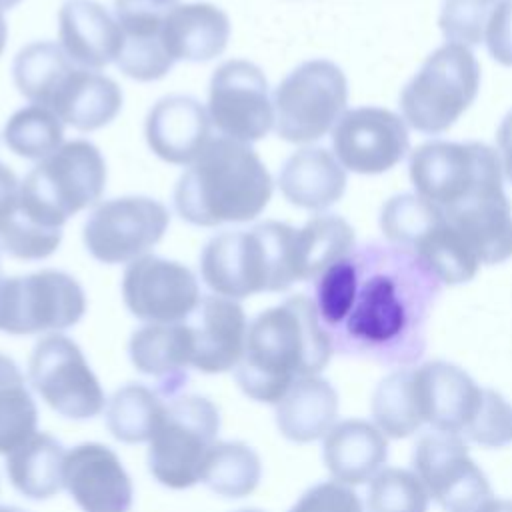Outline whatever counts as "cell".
Masks as SVG:
<instances>
[{
    "label": "cell",
    "mask_w": 512,
    "mask_h": 512,
    "mask_svg": "<svg viewBox=\"0 0 512 512\" xmlns=\"http://www.w3.org/2000/svg\"><path fill=\"white\" fill-rule=\"evenodd\" d=\"M330 356L332 342L320 324L318 306L296 294L248 324L234 376L250 400L278 404L298 378L320 376Z\"/></svg>",
    "instance_id": "6da1fadb"
},
{
    "label": "cell",
    "mask_w": 512,
    "mask_h": 512,
    "mask_svg": "<svg viewBox=\"0 0 512 512\" xmlns=\"http://www.w3.org/2000/svg\"><path fill=\"white\" fill-rule=\"evenodd\" d=\"M272 178L260 156L242 142L212 138L180 176L174 206L182 220L220 226L254 220L270 202Z\"/></svg>",
    "instance_id": "7a4b0ae2"
},
{
    "label": "cell",
    "mask_w": 512,
    "mask_h": 512,
    "mask_svg": "<svg viewBox=\"0 0 512 512\" xmlns=\"http://www.w3.org/2000/svg\"><path fill=\"white\" fill-rule=\"evenodd\" d=\"M200 274L214 294L230 300L282 292L298 282L296 228L268 220L252 230L222 232L202 248Z\"/></svg>",
    "instance_id": "3957f363"
},
{
    "label": "cell",
    "mask_w": 512,
    "mask_h": 512,
    "mask_svg": "<svg viewBox=\"0 0 512 512\" xmlns=\"http://www.w3.org/2000/svg\"><path fill=\"white\" fill-rule=\"evenodd\" d=\"M106 186V162L88 140H72L40 160L20 182L18 208L32 222L62 230L76 212L96 204Z\"/></svg>",
    "instance_id": "277c9868"
},
{
    "label": "cell",
    "mask_w": 512,
    "mask_h": 512,
    "mask_svg": "<svg viewBox=\"0 0 512 512\" xmlns=\"http://www.w3.org/2000/svg\"><path fill=\"white\" fill-rule=\"evenodd\" d=\"M218 430L220 412L212 400L198 394L170 398L148 442L150 474L172 490L198 484Z\"/></svg>",
    "instance_id": "5b68a950"
},
{
    "label": "cell",
    "mask_w": 512,
    "mask_h": 512,
    "mask_svg": "<svg viewBox=\"0 0 512 512\" xmlns=\"http://www.w3.org/2000/svg\"><path fill=\"white\" fill-rule=\"evenodd\" d=\"M480 88V66L462 44H444L434 50L404 86L400 110L412 128L438 134L456 124L470 108Z\"/></svg>",
    "instance_id": "8992f818"
},
{
    "label": "cell",
    "mask_w": 512,
    "mask_h": 512,
    "mask_svg": "<svg viewBox=\"0 0 512 512\" xmlns=\"http://www.w3.org/2000/svg\"><path fill=\"white\" fill-rule=\"evenodd\" d=\"M502 174L498 152L480 142H426L410 156L416 192L442 212L502 190Z\"/></svg>",
    "instance_id": "52a82bcc"
},
{
    "label": "cell",
    "mask_w": 512,
    "mask_h": 512,
    "mask_svg": "<svg viewBox=\"0 0 512 512\" xmlns=\"http://www.w3.org/2000/svg\"><path fill=\"white\" fill-rule=\"evenodd\" d=\"M274 130L294 144L322 138L346 112L348 82L330 60H308L294 68L274 92Z\"/></svg>",
    "instance_id": "ba28073f"
},
{
    "label": "cell",
    "mask_w": 512,
    "mask_h": 512,
    "mask_svg": "<svg viewBox=\"0 0 512 512\" xmlns=\"http://www.w3.org/2000/svg\"><path fill=\"white\" fill-rule=\"evenodd\" d=\"M86 312V294L60 270L0 278V330L12 336L60 332Z\"/></svg>",
    "instance_id": "9c48e42d"
},
{
    "label": "cell",
    "mask_w": 512,
    "mask_h": 512,
    "mask_svg": "<svg viewBox=\"0 0 512 512\" xmlns=\"http://www.w3.org/2000/svg\"><path fill=\"white\" fill-rule=\"evenodd\" d=\"M28 380L56 414L70 420L94 418L108 402L80 346L60 332L36 342L28 360Z\"/></svg>",
    "instance_id": "30bf717a"
},
{
    "label": "cell",
    "mask_w": 512,
    "mask_h": 512,
    "mask_svg": "<svg viewBox=\"0 0 512 512\" xmlns=\"http://www.w3.org/2000/svg\"><path fill=\"white\" fill-rule=\"evenodd\" d=\"M170 224L166 206L148 196H122L98 204L84 222L86 250L104 264H130L158 244Z\"/></svg>",
    "instance_id": "8fae6325"
},
{
    "label": "cell",
    "mask_w": 512,
    "mask_h": 512,
    "mask_svg": "<svg viewBox=\"0 0 512 512\" xmlns=\"http://www.w3.org/2000/svg\"><path fill=\"white\" fill-rule=\"evenodd\" d=\"M412 466L444 512H478L492 498L486 474L470 456L464 438L456 434L420 436L412 452Z\"/></svg>",
    "instance_id": "7c38bea8"
},
{
    "label": "cell",
    "mask_w": 512,
    "mask_h": 512,
    "mask_svg": "<svg viewBox=\"0 0 512 512\" xmlns=\"http://www.w3.org/2000/svg\"><path fill=\"white\" fill-rule=\"evenodd\" d=\"M208 116L224 138L250 144L274 126V102L264 72L242 58L220 64L208 88Z\"/></svg>",
    "instance_id": "4fadbf2b"
},
{
    "label": "cell",
    "mask_w": 512,
    "mask_h": 512,
    "mask_svg": "<svg viewBox=\"0 0 512 512\" xmlns=\"http://www.w3.org/2000/svg\"><path fill=\"white\" fill-rule=\"evenodd\" d=\"M122 298L126 308L148 324L184 322L202 300L198 280L188 266L152 254L126 266Z\"/></svg>",
    "instance_id": "5bb4252c"
},
{
    "label": "cell",
    "mask_w": 512,
    "mask_h": 512,
    "mask_svg": "<svg viewBox=\"0 0 512 512\" xmlns=\"http://www.w3.org/2000/svg\"><path fill=\"white\" fill-rule=\"evenodd\" d=\"M332 148L344 170L380 174L404 158L408 128L404 118L384 108L346 110L332 128Z\"/></svg>",
    "instance_id": "9a60e30c"
},
{
    "label": "cell",
    "mask_w": 512,
    "mask_h": 512,
    "mask_svg": "<svg viewBox=\"0 0 512 512\" xmlns=\"http://www.w3.org/2000/svg\"><path fill=\"white\" fill-rule=\"evenodd\" d=\"M64 488L82 512H130L134 488L118 454L100 442L66 450Z\"/></svg>",
    "instance_id": "2e32d148"
},
{
    "label": "cell",
    "mask_w": 512,
    "mask_h": 512,
    "mask_svg": "<svg viewBox=\"0 0 512 512\" xmlns=\"http://www.w3.org/2000/svg\"><path fill=\"white\" fill-rule=\"evenodd\" d=\"M424 424L436 432L466 436L484 404L486 388L478 386L462 368L434 360L414 368Z\"/></svg>",
    "instance_id": "e0dca14e"
},
{
    "label": "cell",
    "mask_w": 512,
    "mask_h": 512,
    "mask_svg": "<svg viewBox=\"0 0 512 512\" xmlns=\"http://www.w3.org/2000/svg\"><path fill=\"white\" fill-rule=\"evenodd\" d=\"M194 354L192 368L204 374L236 370L244 356L248 322L238 300L204 296L190 316Z\"/></svg>",
    "instance_id": "ac0fdd59"
},
{
    "label": "cell",
    "mask_w": 512,
    "mask_h": 512,
    "mask_svg": "<svg viewBox=\"0 0 512 512\" xmlns=\"http://www.w3.org/2000/svg\"><path fill=\"white\" fill-rule=\"evenodd\" d=\"M208 110L190 96H166L146 116L148 148L170 164H192L210 144Z\"/></svg>",
    "instance_id": "d6986e66"
},
{
    "label": "cell",
    "mask_w": 512,
    "mask_h": 512,
    "mask_svg": "<svg viewBox=\"0 0 512 512\" xmlns=\"http://www.w3.org/2000/svg\"><path fill=\"white\" fill-rule=\"evenodd\" d=\"M58 38L68 58L86 70H100L116 62L124 44L116 16L94 0H66L62 4Z\"/></svg>",
    "instance_id": "ffe728a7"
},
{
    "label": "cell",
    "mask_w": 512,
    "mask_h": 512,
    "mask_svg": "<svg viewBox=\"0 0 512 512\" xmlns=\"http://www.w3.org/2000/svg\"><path fill=\"white\" fill-rule=\"evenodd\" d=\"M388 458L386 434L368 420L336 422L322 438V460L332 480L346 486L370 482Z\"/></svg>",
    "instance_id": "44dd1931"
},
{
    "label": "cell",
    "mask_w": 512,
    "mask_h": 512,
    "mask_svg": "<svg viewBox=\"0 0 512 512\" xmlns=\"http://www.w3.org/2000/svg\"><path fill=\"white\" fill-rule=\"evenodd\" d=\"M194 338L188 322L146 324L130 336L128 356L132 366L162 384V390L174 394L186 380L192 366Z\"/></svg>",
    "instance_id": "7402d4cb"
},
{
    "label": "cell",
    "mask_w": 512,
    "mask_h": 512,
    "mask_svg": "<svg viewBox=\"0 0 512 512\" xmlns=\"http://www.w3.org/2000/svg\"><path fill=\"white\" fill-rule=\"evenodd\" d=\"M228 38V14L208 2L178 4L160 30V42L174 62L212 60L224 52Z\"/></svg>",
    "instance_id": "603a6c76"
},
{
    "label": "cell",
    "mask_w": 512,
    "mask_h": 512,
    "mask_svg": "<svg viewBox=\"0 0 512 512\" xmlns=\"http://www.w3.org/2000/svg\"><path fill=\"white\" fill-rule=\"evenodd\" d=\"M444 216L480 264H500L512 256V208L504 188L444 210Z\"/></svg>",
    "instance_id": "cb8c5ba5"
},
{
    "label": "cell",
    "mask_w": 512,
    "mask_h": 512,
    "mask_svg": "<svg viewBox=\"0 0 512 512\" xmlns=\"http://www.w3.org/2000/svg\"><path fill=\"white\" fill-rule=\"evenodd\" d=\"M278 186L284 198L304 210H326L346 190V170L324 148H302L282 166Z\"/></svg>",
    "instance_id": "d4e9b609"
},
{
    "label": "cell",
    "mask_w": 512,
    "mask_h": 512,
    "mask_svg": "<svg viewBox=\"0 0 512 512\" xmlns=\"http://www.w3.org/2000/svg\"><path fill=\"white\" fill-rule=\"evenodd\" d=\"M276 426L292 442L320 440L336 424L338 394L322 376L298 378L278 400Z\"/></svg>",
    "instance_id": "484cf974"
},
{
    "label": "cell",
    "mask_w": 512,
    "mask_h": 512,
    "mask_svg": "<svg viewBox=\"0 0 512 512\" xmlns=\"http://www.w3.org/2000/svg\"><path fill=\"white\" fill-rule=\"evenodd\" d=\"M122 108L120 86L94 70L76 66L58 94L50 110L76 130L90 132L110 124Z\"/></svg>",
    "instance_id": "4316f807"
},
{
    "label": "cell",
    "mask_w": 512,
    "mask_h": 512,
    "mask_svg": "<svg viewBox=\"0 0 512 512\" xmlns=\"http://www.w3.org/2000/svg\"><path fill=\"white\" fill-rule=\"evenodd\" d=\"M64 446L46 432H36L28 442L6 456L10 484L30 500H48L64 488Z\"/></svg>",
    "instance_id": "83f0119b"
},
{
    "label": "cell",
    "mask_w": 512,
    "mask_h": 512,
    "mask_svg": "<svg viewBox=\"0 0 512 512\" xmlns=\"http://www.w3.org/2000/svg\"><path fill=\"white\" fill-rule=\"evenodd\" d=\"M76 64L56 42L26 44L14 58L12 76L18 92L32 104L50 108Z\"/></svg>",
    "instance_id": "f1b7e54d"
},
{
    "label": "cell",
    "mask_w": 512,
    "mask_h": 512,
    "mask_svg": "<svg viewBox=\"0 0 512 512\" xmlns=\"http://www.w3.org/2000/svg\"><path fill=\"white\" fill-rule=\"evenodd\" d=\"M354 246V230L340 216L324 214L296 228L298 278L312 280L334 264L346 260Z\"/></svg>",
    "instance_id": "f546056e"
},
{
    "label": "cell",
    "mask_w": 512,
    "mask_h": 512,
    "mask_svg": "<svg viewBox=\"0 0 512 512\" xmlns=\"http://www.w3.org/2000/svg\"><path fill=\"white\" fill-rule=\"evenodd\" d=\"M164 408L166 402L156 390L140 382H128L106 402V426L124 444L150 442Z\"/></svg>",
    "instance_id": "4dcf8cb0"
},
{
    "label": "cell",
    "mask_w": 512,
    "mask_h": 512,
    "mask_svg": "<svg viewBox=\"0 0 512 512\" xmlns=\"http://www.w3.org/2000/svg\"><path fill=\"white\" fill-rule=\"evenodd\" d=\"M262 478L258 452L240 440H218L206 456L200 482L218 496L244 498Z\"/></svg>",
    "instance_id": "1f68e13d"
},
{
    "label": "cell",
    "mask_w": 512,
    "mask_h": 512,
    "mask_svg": "<svg viewBox=\"0 0 512 512\" xmlns=\"http://www.w3.org/2000/svg\"><path fill=\"white\" fill-rule=\"evenodd\" d=\"M36 432V402L16 362L0 354V454L8 456Z\"/></svg>",
    "instance_id": "d6a6232c"
},
{
    "label": "cell",
    "mask_w": 512,
    "mask_h": 512,
    "mask_svg": "<svg viewBox=\"0 0 512 512\" xmlns=\"http://www.w3.org/2000/svg\"><path fill=\"white\" fill-rule=\"evenodd\" d=\"M372 418L386 438L412 436L424 424L414 368L396 370L376 386L372 394Z\"/></svg>",
    "instance_id": "836d02e7"
},
{
    "label": "cell",
    "mask_w": 512,
    "mask_h": 512,
    "mask_svg": "<svg viewBox=\"0 0 512 512\" xmlns=\"http://www.w3.org/2000/svg\"><path fill=\"white\" fill-rule=\"evenodd\" d=\"M412 248L420 262L444 284L468 282L476 276L480 266L472 248L446 216L418 238Z\"/></svg>",
    "instance_id": "e575fe53"
},
{
    "label": "cell",
    "mask_w": 512,
    "mask_h": 512,
    "mask_svg": "<svg viewBox=\"0 0 512 512\" xmlns=\"http://www.w3.org/2000/svg\"><path fill=\"white\" fill-rule=\"evenodd\" d=\"M4 142L16 156L44 160L64 144L62 120L50 108L24 106L8 118Z\"/></svg>",
    "instance_id": "d590c367"
},
{
    "label": "cell",
    "mask_w": 512,
    "mask_h": 512,
    "mask_svg": "<svg viewBox=\"0 0 512 512\" xmlns=\"http://www.w3.org/2000/svg\"><path fill=\"white\" fill-rule=\"evenodd\" d=\"M430 494L414 470L382 468L368 482V512H426Z\"/></svg>",
    "instance_id": "8d00e7d4"
},
{
    "label": "cell",
    "mask_w": 512,
    "mask_h": 512,
    "mask_svg": "<svg viewBox=\"0 0 512 512\" xmlns=\"http://www.w3.org/2000/svg\"><path fill=\"white\" fill-rule=\"evenodd\" d=\"M442 218L444 212L430 200L420 194H402L384 204L380 228L388 240L412 248Z\"/></svg>",
    "instance_id": "74e56055"
},
{
    "label": "cell",
    "mask_w": 512,
    "mask_h": 512,
    "mask_svg": "<svg viewBox=\"0 0 512 512\" xmlns=\"http://www.w3.org/2000/svg\"><path fill=\"white\" fill-rule=\"evenodd\" d=\"M400 322L402 310L394 286L376 278L364 290L362 300L350 318V330L370 338H386L398 330Z\"/></svg>",
    "instance_id": "f35d334b"
},
{
    "label": "cell",
    "mask_w": 512,
    "mask_h": 512,
    "mask_svg": "<svg viewBox=\"0 0 512 512\" xmlns=\"http://www.w3.org/2000/svg\"><path fill=\"white\" fill-rule=\"evenodd\" d=\"M62 242V230L44 228L16 210L0 222V248L20 260H42L56 252Z\"/></svg>",
    "instance_id": "ab89813d"
},
{
    "label": "cell",
    "mask_w": 512,
    "mask_h": 512,
    "mask_svg": "<svg viewBox=\"0 0 512 512\" xmlns=\"http://www.w3.org/2000/svg\"><path fill=\"white\" fill-rule=\"evenodd\" d=\"M502 0H444L438 24L452 44L476 46L484 42L486 28Z\"/></svg>",
    "instance_id": "60d3db41"
},
{
    "label": "cell",
    "mask_w": 512,
    "mask_h": 512,
    "mask_svg": "<svg viewBox=\"0 0 512 512\" xmlns=\"http://www.w3.org/2000/svg\"><path fill=\"white\" fill-rule=\"evenodd\" d=\"M120 72L138 82H152L168 74L174 60L164 50L160 38L124 36L120 56L116 58Z\"/></svg>",
    "instance_id": "b9f144b4"
},
{
    "label": "cell",
    "mask_w": 512,
    "mask_h": 512,
    "mask_svg": "<svg viewBox=\"0 0 512 512\" xmlns=\"http://www.w3.org/2000/svg\"><path fill=\"white\" fill-rule=\"evenodd\" d=\"M356 298V270L348 260L328 268L320 276L318 312L326 322H340Z\"/></svg>",
    "instance_id": "7bdbcfd3"
},
{
    "label": "cell",
    "mask_w": 512,
    "mask_h": 512,
    "mask_svg": "<svg viewBox=\"0 0 512 512\" xmlns=\"http://www.w3.org/2000/svg\"><path fill=\"white\" fill-rule=\"evenodd\" d=\"M178 0H114V16L124 36L160 38L166 16Z\"/></svg>",
    "instance_id": "ee69618b"
},
{
    "label": "cell",
    "mask_w": 512,
    "mask_h": 512,
    "mask_svg": "<svg viewBox=\"0 0 512 512\" xmlns=\"http://www.w3.org/2000/svg\"><path fill=\"white\" fill-rule=\"evenodd\" d=\"M464 438L486 448H500L512 440V406L502 394L486 388L480 414Z\"/></svg>",
    "instance_id": "f6af8a7d"
},
{
    "label": "cell",
    "mask_w": 512,
    "mask_h": 512,
    "mask_svg": "<svg viewBox=\"0 0 512 512\" xmlns=\"http://www.w3.org/2000/svg\"><path fill=\"white\" fill-rule=\"evenodd\" d=\"M288 512H364V506L352 486L328 480L308 488Z\"/></svg>",
    "instance_id": "bcb514c9"
},
{
    "label": "cell",
    "mask_w": 512,
    "mask_h": 512,
    "mask_svg": "<svg viewBox=\"0 0 512 512\" xmlns=\"http://www.w3.org/2000/svg\"><path fill=\"white\" fill-rule=\"evenodd\" d=\"M484 42L496 62L512 66V0H502L498 4L486 28Z\"/></svg>",
    "instance_id": "7dc6e473"
},
{
    "label": "cell",
    "mask_w": 512,
    "mask_h": 512,
    "mask_svg": "<svg viewBox=\"0 0 512 512\" xmlns=\"http://www.w3.org/2000/svg\"><path fill=\"white\" fill-rule=\"evenodd\" d=\"M20 200V182L12 168L0 164V222L10 216Z\"/></svg>",
    "instance_id": "c3c4849f"
},
{
    "label": "cell",
    "mask_w": 512,
    "mask_h": 512,
    "mask_svg": "<svg viewBox=\"0 0 512 512\" xmlns=\"http://www.w3.org/2000/svg\"><path fill=\"white\" fill-rule=\"evenodd\" d=\"M496 140H498V156H500L502 172L512 182V112H508L500 122Z\"/></svg>",
    "instance_id": "681fc988"
},
{
    "label": "cell",
    "mask_w": 512,
    "mask_h": 512,
    "mask_svg": "<svg viewBox=\"0 0 512 512\" xmlns=\"http://www.w3.org/2000/svg\"><path fill=\"white\" fill-rule=\"evenodd\" d=\"M478 512H512V500L492 496L478 508Z\"/></svg>",
    "instance_id": "f907efd6"
},
{
    "label": "cell",
    "mask_w": 512,
    "mask_h": 512,
    "mask_svg": "<svg viewBox=\"0 0 512 512\" xmlns=\"http://www.w3.org/2000/svg\"><path fill=\"white\" fill-rule=\"evenodd\" d=\"M6 36H8V28H6L4 14H2V10H0V54H2L4 46H6Z\"/></svg>",
    "instance_id": "816d5d0a"
},
{
    "label": "cell",
    "mask_w": 512,
    "mask_h": 512,
    "mask_svg": "<svg viewBox=\"0 0 512 512\" xmlns=\"http://www.w3.org/2000/svg\"><path fill=\"white\" fill-rule=\"evenodd\" d=\"M20 0H0V10H6V8H12L16 6Z\"/></svg>",
    "instance_id": "f5cc1de1"
},
{
    "label": "cell",
    "mask_w": 512,
    "mask_h": 512,
    "mask_svg": "<svg viewBox=\"0 0 512 512\" xmlns=\"http://www.w3.org/2000/svg\"><path fill=\"white\" fill-rule=\"evenodd\" d=\"M0 512H26V510H22L18 506H0Z\"/></svg>",
    "instance_id": "db71d44e"
}]
</instances>
